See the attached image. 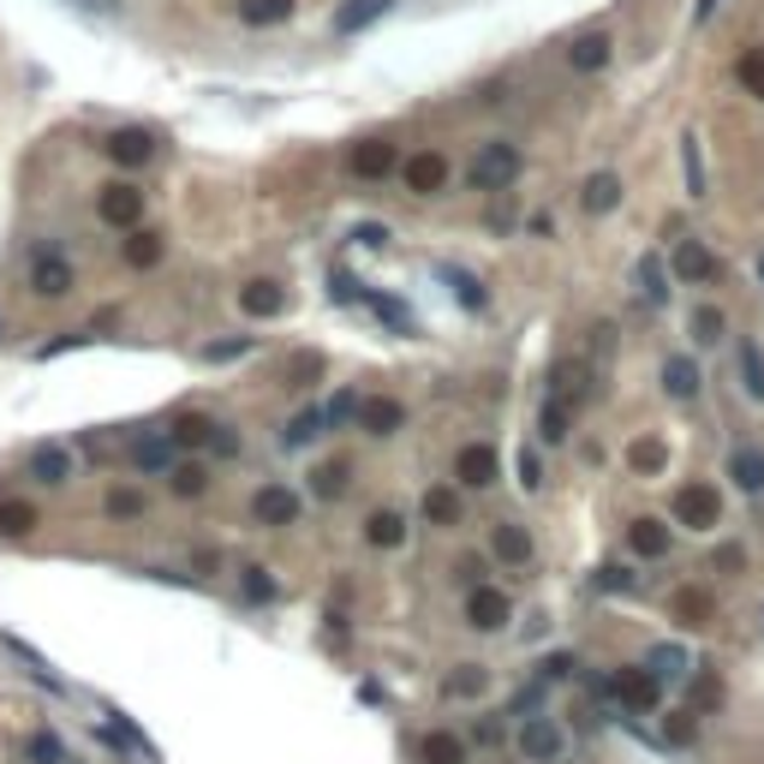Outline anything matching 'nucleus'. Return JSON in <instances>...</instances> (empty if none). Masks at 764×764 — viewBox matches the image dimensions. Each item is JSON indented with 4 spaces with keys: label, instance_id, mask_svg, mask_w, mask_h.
<instances>
[{
    "label": "nucleus",
    "instance_id": "1",
    "mask_svg": "<svg viewBox=\"0 0 764 764\" xmlns=\"http://www.w3.org/2000/svg\"><path fill=\"white\" fill-rule=\"evenodd\" d=\"M669 514H675V526H687V532H717V526H723V496H717V484H705V478L675 484Z\"/></svg>",
    "mask_w": 764,
    "mask_h": 764
},
{
    "label": "nucleus",
    "instance_id": "2",
    "mask_svg": "<svg viewBox=\"0 0 764 764\" xmlns=\"http://www.w3.org/2000/svg\"><path fill=\"white\" fill-rule=\"evenodd\" d=\"M514 180H520V150L508 144V138L478 144V156H473V191H508Z\"/></svg>",
    "mask_w": 764,
    "mask_h": 764
},
{
    "label": "nucleus",
    "instance_id": "3",
    "mask_svg": "<svg viewBox=\"0 0 764 764\" xmlns=\"http://www.w3.org/2000/svg\"><path fill=\"white\" fill-rule=\"evenodd\" d=\"M401 144L394 138H359V144L347 150V174L353 180H389V174H401Z\"/></svg>",
    "mask_w": 764,
    "mask_h": 764
},
{
    "label": "nucleus",
    "instance_id": "4",
    "mask_svg": "<svg viewBox=\"0 0 764 764\" xmlns=\"http://www.w3.org/2000/svg\"><path fill=\"white\" fill-rule=\"evenodd\" d=\"M717 270H723V263H717V251H711L705 239H675L669 275H675L681 287H711V282H717Z\"/></svg>",
    "mask_w": 764,
    "mask_h": 764
},
{
    "label": "nucleus",
    "instance_id": "5",
    "mask_svg": "<svg viewBox=\"0 0 764 764\" xmlns=\"http://www.w3.org/2000/svg\"><path fill=\"white\" fill-rule=\"evenodd\" d=\"M609 693H616L621 711H657V699H664V681H657L652 669H616L609 675Z\"/></svg>",
    "mask_w": 764,
    "mask_h": 764
},
{
    "label": "nucleus",
    "instance_id": "6",
    "mask_svg": "<svg viewBox=\"0 0 764 764\" xmlns=\"http://www.w3.org/2000/svg\"><path fill=\"white\" fill-rule=\"evenodd\" d=\"M466 621H473L478 633H502L508 621H514V604H508V592H496V585L484 580V585L466 592Z\"/></svg>",
    "mask_w": 764,
    "mask_h": 764
},
{
    "label": "nucleus",
    "instance_id": "7",
    "mask_svg": "<svg viewBox=\"0 0 764 764\" xmlns=\"http://www.w3.org/2000/svg\"><path fill=\"white\" fill-rule=\"evenodd\" d=\"M401 180H406L413 198H437V191L449 186V156H442V150H418V156L401 162Z\"/></svg>",
    "mask_w": 764,
    "mask_h": 764
},
{
    "label": "nucleus",
    "instance_id": "8",
    "mask_svg": "<svg viewBox=\"0 0 764 764\" xmlns=\"http://www.w3.org/2000/svg\"><path fill=\"white\" fill-rule=\"evenodd\" d=\"M496 473H502V461H496L490 442H466V449L454 454V484H461V490H490Z\"/></svg>",
    "mask_w": 764,
    "mask_h": 764
},
{
    "label": "nucleus",
    "instance_id": "9",
    "mask_svg": "<svg viewBox=\"0 0 764 764\" xmlns=\"http://www.w3.org/2000/svg\"><path fill=\"white\" fill-rule=\"evenodd\" d=\"M562 729H556V723L550 717H526V723H520V759H526V764H556V759H562Z\"/></svg>",
    "mask_w": 764,
    "mask_h": 764
},
{
    "label": "nucleus",
    "instance_id": "10",
    "mask_svg": "<svg viewBox=\"0 0 764 764\" xmlns=\"http://www.w3.org/2000/svg\"><path fill=\"white\" fill-rule=\"evenodd\" d=\"M251 520H258V526H270V532H282V526L299 520V496H293L287 484H263V490L251 496Z\"/></svg>",
    "mask_w": 764,
    "mask_h": 764
},
{
    "label": "nucleus",
    "instance_id": "11",
    "mask_svg": "<svg viewBox=\"0 0 764 764\" xmlns=\"http://www.w3.org/2000/svg\"><path fill=\"white\" fill-rule=\"evenodd\" d=\"M406 425V406L394 401V394H371V401L359 406V430L365 437H401Z\"/></svg>",
    "mask_w": 764,
    "mask_h": 764
},
{
    "label": "nucleus",
    "instance_id": "12",
    "mask_svg": "<svg viewBox=\"0 0 764 764\" xmlns=\"http://www.w3.org/2000/svg\"><path fill=\"white\" fill-rule=\"evenodd\" d=\"M669 616L681 621V628H711V621H717V604H711L705 585H681V592L669 597Z\"/></svg>",
    "mask_w": 764,
    "mask_h": 764
},
{
    "label": "nucleus",
    "instance_id": "13",
    "mask_svg": "<svg viewBox=\"0 0 764 764\" xmlns=\"http://www.w3.org/2000/svg\"><path fill=\"white\" fill-rule=\"evenodd\" d=\"M669 544H675V538H669V526H664V520H652V514L628 526V550L640 556V562H664Z\"/></svg>",
    "mask_w": 764,
    "mask_h": 764
},
{
    "label": "nucleus",
    "instance_id": "14",
    "mask_svg": "<svg viewBox=\"0 0 764 764\" xmlns=\"http://www.w3.org/2000/svg\"><path fill=\"white\" fill-rule=\"evenodd\" d=\"M490 556L508 568H526L532 562V538L526 526H514V520H502V526H490Z\"/></svg>",
    "mask_w": 764,
    "mask_h": 764
},
{
    "label": "nucleus",
    "instance_id": "15",
    "mask_svg": "<svg viewBox=\"0 0 764 764\" xmlns=\"http://www.w3.org/2000/svg\"><path fill=\"white\" fill-rule=\"evenodd\" d=\"M239 311L246 317H282L287 311V287L282 282H246L239 287Z\"/></svg>",
    "mask_w": 764,
    "mask_h": 764
},
{
    "label": "nucleus",
    "instance_id": "16",
    "mask_svg": "<svg viewBox=\"0 0 764 764\" xmlns=\"http://www.w3.org/2000/svg\"><path fill=\"white\" fill-rule=\"evenodd\" d=\"M389 12H394V0H347V7L335 12V31L359 36V31H371L377 19H389Z\"/></svg>",
    "mask_w": 764,
    "mask_h": 764
},
{
    "label": "nucleus",
    "instance_id": "17",
    "mask_svg": "<svg viewBox=\"0 0 764 764\" xmlns=\"http://www.w3.org/2000/svg\"><path fill=\"white\" fill-rule=\"evenodd\" d=\"M365 544H371V550H401V544H406V520L394 514V508H377V514L365 520Z\"/></svg>",
    "mask_w": 764,
    "mask_h": 764
},
{
    "label": "nucleus",
    "instance_id": "18",
    "mask_svg": "<svg viewBox=\"0 0 764 764\" xmlns=\"http://www.w3.org/2000/svg\"><path fill=\"white\" fill-rule=\"evenodd\" d=\"M580 203H585V215H609L621 203V174H592L580 191Z\"/></svg>",
    "mask_w": 764,
    "mask_h": 764
},
{
    "label": "nucleus",
    "instance_id": "19",
    "mask_svg": "<svg viewBox=\"0 0 764 764\" xmlns=\"http://www.w3.org/2000/svg\"><path fill=\"white\" fill-rule=\"evenodd\" d=\"M102 215H108L114 227H132L138 215H144V191H132V186H108V198H102Z\"/></svg>",
    "mask_w": 764,
    "mask_h": 764
},
{
    "label": "nucleus",
    "instance_id": "20",
    "mask_svg": "<svg viewBox=\"0 0 764 764\" xmlns=\"http://www.w3.org/2000/svg\"><path fill=\"white\" fill-rule=\"evenodd\" d=\"M664 389H669V401H699V365L693 359H664Z\"/></svg>",
    "mask_w": 764,
    "mask_h": 764
},
{
    "label": "nucleus",
    "instance_id": "21",
    "mask_svg": "<svg viewBox=\"0 0 764 764\" xmlns=\"http://www.w3.org/2000/svg\"><path fill=\"white\" fill-rule=\"evenodd\" d=\"M425 520H437V526H461V490H454V484H430L425 490Z\"/></svg>",
    "mask_w": 764,
    "mask_h": 764
},
{
    "label": "nucleus",
    "instance_id": "22",
    "mask_svg": "<svg viewBox=\"0 0 764 764\" xmlns=\"http://www.w3.org/2000/svg\"><path fill=\"white\" fill-rule=\"evenodd\" d=\"M729 478L741 484L747 496H759L764 490V449H735L729 454Z\"/></svg>",
    "mask_w": 764,
    "mask_h": 764
},
{
    "label": "nucleus",
    "instance_id": "23",
    "mask_svg": "<svg viewBox=\"0 0 764 764\" xmlns=\"http://www.w3.org/2000/svg\"><path fill=\"white\" fill-rule=\"evenodd\" d=\"M418 759H425V764H466V741H461V735H449V729H430L425 747H418Z\"/></svg>",
    "mask_w": 764,
    "mask_h": 764
},
{
    "label": "nucleus",
    "instance_id": "24",
    "mask_svg": "<svg viewBox=\"0 0 764 764\" xmlns=\"http://www.w3.org/2000/svg\"><path fill=\"white\" fill-rule=\"evenodd\" d=\"M628 466H633L640 478H657V473L669 466V449H664L657 437H640V442H628Z\"/></svg>",
    "mask_w": 764,
    "mask_h": 764
},
{
    "label": "nucleus",
    "instance_id": "25",
    "mask_svg": "<svg viewBox=\"0 0 764 764\" xmlns=\"http://www.w3.org/2000/svg\"><path fill=\"white\" fill-rule=\"evenodd\" d=\"M484 687H490V669H484V664H454V675L442 681V693H449V699H478Z\"/></svg>",
    "mask_w": 764,
    "mask_h": 764
},
{
    "label": "nucleus",
    "instance_id": "26",
    "mask_svg": "<svg viewBox=\"0 0 764 764\" xmlns=\"http://www.w3.org/2000/svg\"><path fill=\"white\" fill-rule=\"evenodd\" d=\"M604 60H609V36H604V31L580 36V43L568 48V67H573V72H597Z\"/></svg>",
    "mask_w": 764,
    "mask_h": 764
},
{
    "label": "nucleus",
    "instance_id": "27",
    "mask_svg": "<svg viewBox=\"0 0 764 764\" xmlns=\"http://www.w3.org/2000/svg\"><path fill=\"white\" fill-rule=\"evenodd\" d=\"M114 162H126V168H138V162H150L156 156V138L150 132H114Z\"/></svg>",
    "mask_w": 764,
    "mask_h": 764
},
{
    "label": "nucleus",
    "instance_id": "28",
    "mask_svg": "<svg viewBox=\"0 0 764 764\" xmlns=\"http://www.w3.org/2000/svg\"><path fill=\"white\" fill-rule=\"evenodd\" d=\"M645 669H652L657 681H687V675H693V669H687V652H681V645H657V652L645 657Z\"/></svg>",
    "mask_w": 764,
    "mask_h": 764
},
{
    "label": "nucleus",
    "instance_id": "29",
    "mask_svg": "<svg viewBox=\"0 0 764 764\" xmlns=\"http://www.w3.org/2000/svg\"><path fill=\"white\" fill-rule=\"evenodd\" d=\"M640 293H645V305H669V270H664V258H640Z\"/></svg>",
    "mask_w": 764,
    "mask_h": 764
},
{
    "label": "nucleus",
    "instance_id": "30",
    "mask_svg": "<svg viewBox=\"0 0 764 764\" xmlns=\"http://www.w3.org/2000/svg\"><path fill=\"white\" fill-rule=\"evenodd\" d=\"M681 168H687V198H711L705 191V150H699L693 132H687V144H681Z\"/></svg>",
    "mask_w": 764,
    "mask_h": 764
},
{
    "label": "nucleus",
    "instance_id": "31",
    "mask_svg": "<svg viewBox=\"0 0 764 764\" xmlns=\"http://www.w3.org/2000/svg\"><path fill=\"white\" fill-rule=\"evenodd\" d=\"M723 335H729V317H723L717 305H699V311H693V341H699V347H717Z\"/></svg>",
    "mask_w": 764,
    "mask_h": 764
},
{
    "label": "nucleus",
    "instance_id": "32",
    "mask_svg": "<svg viewBox=\"0 0 764 764\" xmlns=\"http://www.w3.org/2000/svg\"><path fill=\"white\" fill-rule=\"evenodd\" d=\"M735 79H741V91H747V96H759V102H764V48H747V55L735 60Z\"/></svg>",
    "mask_w": 764,
    "mask_h": 764
},
{
    "label": "nucleus",
    "instance_id": "33",
    "mask_svg": "<svg viewBox=\"0 0 764 764\" xmlns=\"http://www.w3.org/2000/svg\"><path fill=\"white\" fill-rule=\"evenodd\" d=\"M544 442H568V430H573V418H568V401L562 394H550V401H544Z\"/></svg>",
    "mask_w": 764,
    "mask_h": 764
},
{
    "label": "nucleus",
    "instance_id": "34",
    "mask_svg": "<svg viewBox=\"0 0 764 764\" xmlns=\"http://www.w3.org/2000/svg\"><path fill=\"white\" fill-rule=\"evenodd\" d=\"M239 19L246 24H282V19H293V0H246Z\"/></svg>",
    "mask_w": 764,
    "mask_h": 764
},
{
    "label": "nucleus",
    "instance_id": "35",
    "mask_svg": "<svg viewBox=\"0 0 764 764\" xmlns=\"http://www.w3.org/2000/svg\"><path fill=\"white\" fill-rule=\"evenodd\" d=\"M323 425H329L323 413H305V418H293V425L282 430V442H287V449H305V442H317V437H323Z\"/></svg>",
    "mask_w": 764,
    "mask_h": 764
},
{
    "label": "nucleus",
    "instance_id": "36",
    "mask_svg": "<svg viewBox=\"0 0 764 764\" xmlns=\"http://www.w3.org/2000/svg\"><path fill=\"white\" fill-rule=\"evenodd\" d=\"M317 377H323V359H317V353H299V359L287 365V389H311Z\"/></svg>",
    "mask_w": 764,
    "mask_h": 764
},
{
    "label": "nucleus",
    "instance_id": "37",
    "mask_svg": "<svg viewBox=\"0 0 764 764\" xmlns=\"http://www.w3.org/2000/svg\"><path fill=\"white\" fill-rule=\"evenodd\" d=\"M359 406H365V394H353V389H341L335 401L323 406V418L329 425H347V418H359Z\"/></svg>",
    "mask_w": 764,
    "mask_h": 764
},
{
    "label": "nucleus",
    "instance_id": "38",
    "mask_svg": "<svg viewBox=\"0 0 764 764\" xmlns=\"http://www.w3.org/2000/svg\"><path fill=\"white\" fill-rule=\"evenodd\" d=\"M311 490H317V496H341V490H347V466H317V473H311Z\"/></svg>",
    "mask_w": 764,
    "mask_h": 764
},
{
    "label": "nucleus",
    "instance_id": "39",
    "mask_svg": "<svg viewBox=\"0 0 764 764\" xmlns=\"http://www.w3.org/2000/svg\"><path fill=\"white\" fill-rule=\"evenodd\" d=\"M371 311H377V317H389V323L401 329V335H413V311H406L401 299H382V293H377V299H371Z\"/></svg>",
    "mask_w": 764,
    "mask_h": 764
},
{
    "label": "nucleus",
    "instance_id": "40",
    "mask_svg": "<svg viewBox=\"0 0 764 764\" xmlns=\"http://www.w3.org/2000/svg\"><path fill=\"white\" fill-rule=\"evenodd\" d=\"M664 735L675 747H693L699 741V723H693V711H675V723H664Z\"/></svg>",
    "mask_w": 764,
    "mask_h": 764
},
{
    "label": "nucleus",
    "instance_id": "41",
    "mask_svg": "<svg viewBox=\"0 0 764 764\" xmlns=\"http://www.w3.org/2000/svg\"><path fill=\"white\" fill-rule=\"evenodd\" d=\"M741 377H747V394H764V359H759V347L741 353Z\"/></svg>",
    "mask_w": 764,
    "mask_h": 764
},
{
    "label": "nucleus",
    "instance_id": "42",
    "mask_svg": "<svg viewBox=\"0 0 764 764\" xmlns=\"http://www.w3.org/2000/svg\"><path fill=\"white\" fill-rule=\"evenodd\" d=\"M693 705H699V711L723 705V681H711V675H699V681H693Z\"/></svg>",
    "mask_w": 764,
    "mask_h": 764
},
{
    "label": "nucleus",
    "instance_id": "43",
    "mask_svg": "<svg viewBox=\"0 0 764 764\" xmlns=\"http://www.w3.org/2000/svg\"><path fill=\"white\" fill-rule=\"evenodd\" d=\"M449 282H454V293H461V305H478V311H484V287L473 282V275H461V270H449Z\"/></svg>",
    "mask_w": 764,
    "mask_h": 764
},
{
    "label": "nucleus",
    "instance_id": "44",
    "mask_svg": "<svg viewBox=\"0 0 764 764\" xmlns=\"http://www.w3.org/2000/svg\"><path fill=\"white\" fill-rule=\"evenodd\" d=\"M520 484H526V490H538V484H544V466H538V454H532V449H520Z\"/></svg>",
    "mask_w": 764,
    "mask_h": 764
},
{
    "label": "nucleus",
    "instance_id": "45",
    "mask_svg": "<svg viewBox=\"0 0 764 764\" xmlns=\"http://www.w3.org/2000/svg\"><path fill=\"white\" fill-rule=\"evenodd\" d=\"M246 592H251V597H258V604H263V597H275V580H270V573H263V568H246Z\"/></svg>",
    "mask_w": 764,
    "mask_h": 764
},
{
    "label": "nucleus",
    "instance_id": "46",
    "mask_svg": "<svg viewBox=\"0 0 764 764\" xmlns=\"http://www.w3.org/2000/svg\"><path fill=\"white\" fill-rule=\"evenodd\" d=\"M454 568H461V580H466V585H484V573H490V562H484V556H461Z\"/></svg>",
    "mask_w": 764,
    "mask_h": 764
},
{
    "label": "nucleus",
    "instance_id": "47",
    "mask_svg": "<svg viewBox=\"0 0 764 764\" xmlns=\"http://www.w3.org/2000/svg\"><path fill=\"white\" fill-rule=\"evenodd\" d=\"M126 258H132V263H156L162 258V239H150V234L132 239V251H126Z\"/></svg>",
    "mask_w": 764,
    "mask_h": 764
},
{
    "label": "nucleus",
    "instance_id": "48",
    "mask_svg": "<svg viewBox=\"0 0 764 764\" xmlns=\"http://www.w3.org/2000/svg\"><path fill=\"white\" fill-rule=\"evenodd\" d=\"M597 585H604V592H616V585L628 592V585H633V573H628V568H604V580H597Z\"/></svg>",
    "mask_w": 764,
    "mask_h": 764
},
{
    "label": "nucleus",
    "instance_id": "49",
    "mask_svg": "<svg viewBox=\"0 0 764 764\" xmlns=\"http://www.w3.org/2000/svg\"><path fill=\"white\" fill-rule=\"evenodd\" d=\"M359 246H389V227L365 222V227H359Z\"/></svg>",
    "mask_w": 764,
    "mask_h": 764
},
{
    "label": "nucleus",
    "instance_id": "50",
    "mask_svg": "<svg viewBox=\"0 0 764 764\" xmlns=\"http://www.w3.org/2000/svg\"><path fill=\"white\" fill-rule=\"evenodd\" d=\"M502 741V723H478V747H496Z\"/></svg>",
    "mask_w": 764,
    "mask_h": 764
},
{
    "label": "nucleus",
    "instance_id": "51",
    "mask_svg": "<svg viewBox=\"0 0 764 764\" xmlns=\"http://www.w3.org/2000/svg\"><path fill=\"white\" fill-rule=\"evenodd\" d=\"M568 669H573V657H550V664H544V675H550V681H562Z\"/></svg>",
    "mask_w": 764,
    "mask_h": 764
},
{
    "label": "nucleus",
    "instance_id": "52",
    "mask_svg": "<svg viewBox=\"0 0 764 764\" xmlns=\"http://www.w3.org/2000/svg\"><path fill=\"white\" fill-rule=\"evenodd\" d=\"M759 282H764V251H759Z\"/></svg>",
    "mask_w": 764,
    "mask_h": 764
},
{
    "label": "nucleus",
    "instance_id": "53",
    "mask_svg": "<svg viewBox=\"0 0 764 764\" xmlns=\"http://www.w3.org/2000/svg\"><path fill=\"white\" fill-rule=\"evenodd\" d=\"M84 7H108V0H84Z\"/></svg>",
    "mask_w": 764,
    "mask_h": 764
},
{
    "label": "nucleus",
    "instance_id": "54",
    "mask_svg": "<svg viewBox=\"0 0 764 764\" xmlns=\"http://www.w3.org/2000/svg\"><path fill=\"white\" fill-rule=\"evenodd\" d=\"M556 764H562V759H556Z\"/></svg>",
    "mask_w": 764,
    "mask_h": 764
}]
</instances>
